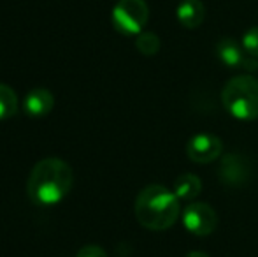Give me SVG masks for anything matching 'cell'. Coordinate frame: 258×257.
Returning <instances> with one entry per match:
<instances>
[{"mask_svg": "<svg viewBox=\"0 0 258 257\" xmlns=\"http://www.w3.org/2000/svg\"><path fill=\"white\" fill-rule=\"evenodd\" d=\"M221 100L228 113L242 122L258 118V79L241 74L228 79L221 92Z\"/></svg>", "mask_w": 258, "mask_h": 257, "instance_id": "3", "label": "cell"}, {"mask_svg": "<svg viewBox=\"0 0 258 257\" xmlns=\"http://www.w3.org/2000/svg\"><path fill=\"white\" fill-rule=\"evenodd\" d=\"M201 192H202V182L197 175L184 173V175L177 176V180L174 182V194L177 195V199L194 201V199L199 197Z\"/></svg>", "mask_w": 258, "mask_h": 257, "instance_id": "11", "label": "cell"}, {"mask_svg": "<svg viewBox=\"0 0 258 257\" xmlns=\"http://www.w3.org/2000/svg\"><path fill=\"white\" fill-rule=\"evenodd\" d=\"M183 224L195 236H207L216 229L218 217L216 212L209 204L191 201L183 210Z\"/></svg>", "mask_w": 258, "mask_h": 257, "instance_id": "5", "label": "cell"}, {"mask_svg": "<svg viewBox=\"0 0 258 257\" xmlns=\"http://www.w3.org/2000/svg\"><path fill=\"white\" fill-rule=\"evenodd\" d=\"M177 20L179 23L183 25L184 28H197L199 25L204 21L206 16V9H204V4L201 0H183V2L177 6Z\"/></svg>", "mask_w": 258, "mask_h": 257, "instance_id": "10", "label": "cell"}, {"mask_svg": "<svg viewBox=\"0 0 258 257\" xmlns=\"http://www.w3.org/2000/svg\"><path fill=\"white\" fill-rule=\"evenodd\" d=\"M136 48H137V52L143 53V55H146V57L156 55L160 49L158 35L153 34V32H141V34L137 35Z\"/></svg>", "mask_w": 258, "mask_h": 257, "instance_id": "13", "label": "cell"}, {"mask_svg": "<svg viewBox=\"0 0 258 257\" xmlns=\"http://www.w3.org/2000/svg\"><path fill=\"white\" fill-rule=\"evenodd\" d=\"M218 176L227 187H244L251 178V166L241 155H225L218 169Z\"/></svg>", "mask_w": 258, "mask_h": 257, "instance_id": "7", "label": "cell"}, {"mask_svg": "<svg viewBox=\"0 0 258 257\" xmlns=\"http://www.w3.org/2000/svg\"><path fill=\"white\" fill-rule=\"evenodd\" d=\"M223 151V143L213 134H197L186 144V155L195 164H209Z\"/></svg>", "mask_w": 258, "mask_h": 257, "instance_id": "6", "label": "cell"}, {"mask_svg": "<svg viewBox=\"0 0 258 257\" xmlns=\"http://www.w3.org/2000/svg\"><path fill=\"white\" fill-rule=\"evenodd\" d=\"M74 173L65 161L48 157L34 166L27 183V194L37 206L58 204L72 189Z\"/></svg>", "mask_w": 258, "mask_h": 257, "instance_id": "1", "label": "cell"}, {"mask_svg": "<svg viewBox=\"0 0 258 257\" xmlns=\"http://www.w3.org/2000/svg\"><path fill=\"white\" fill-rule=\"evenodd\" d=\"M53 106H54V95L48 88H42V86L32 88L23 100L25 113L32 118L46 117V115L51 113Z\"/></svg>", "mask_w": 258, "mask_h": 257, "instance_id": "9", "label": "cell"}, {"mask_svg": "<svg viewBox=\"0 0 258 257\" xmlns=\"http://www.w3.org/2000/svg\"><path fill=\"white\" fill-rule=\"evenodd\" d=\"M18 108H20V100L16 92L11 86L0 83V120L13 118L18 113Z\"/></svg>", "mask_w": 258, "mask_h": 257, "instance_id": "12", "label": "cell"}, {"mask_svg": "<svg viewBox=\"0 0 258 257\" xmlns=\"http://www.w3.org/2000/svg\"><path fill=\"white\" fill-rule=\"evenodd\" d=\"M76 257H109V255L105 254V250L102 247H99V245H86V247H83L78 252Z\"/></svg>", "mask_w": 258, "mask_h": 257, "instance_id": "15", "label": "cell"}, {"mask_svg": "<svg viewBox=\"0 0 258 257\" xmlns=\"http://www.w3.org/2000/svg\"><path fill=\"white\" fill-rule=\"evenodd\" d=\"M137 222L150 231H165L176 224L179 217V199L163 185H148L136 199Z\"/></svg>", "mask_w": 258, "mask_h": 257, "instance_id": "2", "label": "cell"}, {"mask_svg": "<svg viewBox=\"0 0 258 257\" xmlns=\"http://www.w3.org/2000/svg\"><path fill=\"white\" fill-rule=\"evenodd\" d=\"M241 44L253 59H258V27H251L244 32Z\"/></svg>", "mask_w": 258, "mask_h": 257, "instance_id": "14", "label": "cell"}, {"mask_svg": "<svg viewBox=\"0 0 258 257\" xmlns=\"http://www.w3.org/2000/svg\"><path fill=\"white\" fill-rule=\"evenodd\" d=\"M216 55L225 65L232 69H244V71H253L256 69V59H253L241 42L234 39H221L216 46Z\"/></svg>", "mask_w": 258, "mask_h": 257, "instance_id": "8", "label": "cell"}, {"mask_svg": "<svg viewBox=\"0 0 258 257\" xmlns=\"http://www.w3.org/2000/svg\"><path fill=\"white\" fill-rule=\"evenodd\" d=\"M186 257H209L206 254V252H199V250H195V252H190Z\"/></svg>", "mask_w": 258, "mask_h": 257, "instance_id": "16", "label": "cell"}, {"mask_svg": "<svg viewBox=\"0 0 258 257\" xmlns=\"http://www.w3.org/2000/svg\"><path fill=\"white\" fill-rule=\"evenodd\" d=\"M150 18L144 0H119L112 9V27L123 35H139Z\"/></svg>", "mask_w": 258, "mask_h": 257, "instance_id": "4", "label": "cell"}]
</instances>
